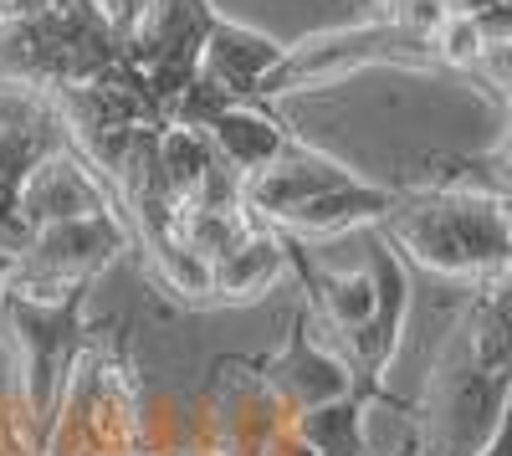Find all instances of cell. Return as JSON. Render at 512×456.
<instances>
[{
    "label": "cell",
    "mask_w": 512,
    "mask_h": 456,
    "mask_svg": "<svg viewBox=\"0 0 512 456\" xmlns=\"http://www.w3.org/2000/svg\"><path fill=\"white\" fill-rule=\"evenodd\" d=\"M379 236L425 272L477 282L512 262V200L482 185L400 190L395 211L379 221Z\"/></svg>",
    "instance_id": "cell-1"
},
{
    "label": "cell",
    "mask_w": 512,
    "mask_h": 456,
    "mask_svg": "<svg viewBox=\"0 0 512 456\" xmlns=\"http://www.w3.org/2000/svg\"><path fill=\"white\" fill-rule=\"evenodd\" d=\"M123 62V21L103 0H67L0 21V88L62 93Z\"/></svg>",
    "instance_id": "cell-2"
},
{
    "label": "cell",
    "mask_w": 512,
    "mask_h": 456,
    "mask_svg": "<svg viewBox=\"0 0 512 456\" xmlns=\"http://www.w3.org/2000/svg\"><path fill=\"white\" fill-rule=\"evenodd\" d=\"M441 67L431 41L420 31H410L405 21L395 16H379V21H364V26H344V31H323V36H308L303 47H287L282 67L267 77L262 88V103L272 98H287V93H313V88H328V82H344L364 67Z\"/></svg>",
    "instance_id": "cell-3"
},
{
    "label": "cell",
    "mask_w": 512,
    "mask_h": 456,
    "mask_svg": "<svg viewBox=\"0 0 512 456\" xmlns=\"http://www.w3.org/2000/svg\"><path fill=\"white\" fill-rule=\"evenodd\" d=\"M128 241H134V231H128L118 211L31 231L11 267V293L31 303H67L77 293H88L98 272L113 267L118 252H128Z\"/></svg>",
    "instance_id": "cell-4"
},
{
    "label": "cell",
    "mask_w": 512,
    "mask_h": 456,
    "mask_svg": "<svg viewBox=\"0 0 512 456\" xmlns=\"http://www.w3.org/2000/svg\"><path fill=\"white\" fill-rule=\"evenodd\" d=\"M210 21H216V6H210V0H139V6L128 11V21H123V62L149 82V93L164 113L190 88Z\"/></svg>",
    "instance_id": "cell-5"
},
{
    "label": "cell",
    "mask_w": 512,
    "mask_h": 456,
    "mask_svg": "<svg viewBox=\"0 0 512 456\" xmlns=\"http://www.w3.org/2000/svg\"><path fill=\"white\" fill-rule=\"evenodd\" d=\"M256 375H262L267 395L282 405V416H303L313 405H328V400H344V395H364L349 359L338 354L323 334H313V318L308 308L292 318V334L282 339V349L272 359L256 364Z\"/></svg>",
    "instance_id": "cell-6"
},
{
    "label": "cell",
    "mask_w": 512,
    "mask_h": 456,
    "mask_svg": "<svg viewBox=\"0 0 512 456\" xmlns=\"http://www.w3.org/2000/svg\"><path fill=\"white\" fill-rule=\"evenodd\" d=\"M98 211H118L108 185L98 180V170L67 144L47 149L16 185V221L21 231H47L62 221H82V216H98Z\"/></svg>",
    "instance_id": "cell-7"
},
{
    "label": "cell",
    "mask_w": 512,
    "mask_h": 456,
    "mask_svg": "<svg viewBox=\"0 0 512 456\" xmlns=\"http://www.w3.org/2000/svg\"><path fill=\"white\" fill-rule=\"evenodd\" d=\"M354 180H359V170H349L344 159H333V154L297 139L277 164L241 180V211L256 226H277L287 211H297V205H308V200H318L338 185H354Z\"/></svg>",
    "instance_id": "cell-8"
},
{
    "label": "cell",
    "mask_w": 512,
    "mask_h": 456,
    "mask_svg": "<svg viewBox=\"0 0 512 456\" xmlns=\"http://www.w3.org/2000/svg\"><path fill=\"white\" fill-rule=\"evenodd\" d=\"M369 277H374V318L359 328V334L338 349L349 359L354 380H379L390 369L400 334H405V313H410V277H405V257L395 252L384 236H374L369 246Z\"/></svg>",
    "instance_id": "cell-9"
},
{
    "label": "cell",
    "mask_w": 512,
    "mask_h": 456,
    "mask_svg": "<svg viewBox=\"0 0 512 456\" xmlns=\"http://www.w3.org/2000/svg\"><path fill=\"white\" fill-rule=\"evenodd\" d=\"M282 57H287V47L277 36L251 31V26L216 11V21H210V31H205L195 77H205L210 88H221L231 103H262V88L282 67Z\"/></svg>",
    "instance_id": "cell-10"
},
{
    "label": "cell",
    "mask_w": 512,
    "mask_h": 456,
    "mask_svg": "<svg viewBox=\"0 0 512 456\" xmlns=\"http://www.w3.org/2000/svg\"><path fill=\"white\" fill-rule=\"evenodd\" d=\"M205 144H210V154H216L236 180H246L256 170H267V164H277L297 144V134L287 129V123L267 103H231L205 129Z\"/></svg>",
    "instance_id": "cell-11"
},
{
    "label": "cell",
    "mask_w": 512,
    "mask_h": 456,
    "mask_svg": "<svg viewBox=\"0 0 512 456\" xmlns=\"http://www.w3.org/2000/svg\"><path fill=\"white\" fill-rule=\"evenodd\" d=\"M461 339L482 375L512 385V262L477 277V298L461 318Z\"/></svg>",
    "instance_id": "cell-12"
},
{
    "label": "cell",
    "mask_w": 512,
    "mask_h": 456,
    "mask_svg": "<svg viewBox=\"0 0 512 456\" xmlns=\"http://www.w3.org/2000/svg\"><path fill=\"white\" fill-rule=\"evenodd\" d=\"M395 200L400 190L390 185H369L364 175L354 185H338L308 205H297V211H287L272 231L292 236V241H303V236H338V231H354V226H379L384 216L395 211Z\"/></svg>",
    "instance_id": "cell-13"
},
{
    "label": "cell",
    "mask_w": 512,
    "mask_h": 456,
    "mask_svg": "<svg viewBox=\"0 0 512 456\" xmlns=\"http://www.w3.org/2000/svg\"><path fill=\"white\" fill-rule=\"evenodd\" d=\"M292 272L287 262V236L272 226H256L236 252H226L210 267V303H256Z\"/></svg>",
    "instance_id": "cell-14"
},
{
    "label": "cell",
    "mask_w": 512,
    "mask_h": 456,
    "mask_svg": "<svg viewBox=\"0 0 512 456\" xmlns=\"http://www.w3.org/2000/svg\"><path fill=\"white\" fill-rule=\"evenodd\" d=\"M287 431L303 441L313 456H369V431H364V395H344L313 405L303 416H292Z\"/></svg>",
    "instance_id": "cell-15"
},
{
    "label": "cell",
    "mask_w": 512,
    "mask_h": 456,
    "mask_svg": "<svg viewBox=\"0 0 512 456\" xmlns=\"http://www.w3.org/2000/svg\"><path fill=\"white\" fill-rule=\"evenodd\" d=\"M251 231H256V221L241 211V205H180L175 211V236L210 267H216L226 252H236Z\"/></svg>",
    "instance_id": "cell-16"
},
{
    "label": "cell",
    "mask_w": 512,
    "mask_h": 456,
    "mask_svg": "<svg viewBox=\"0 0 512 456\" xmlns=\"http://www.w3.org/2000/svg\"><path fill=\"white\" fill-rule=\"evenodd\" d=\"M487 47V36H482V21L477 16H466V11H446L441 26L431 31V52L441 67H456V72H472L477 57Z\"/></svg>",
    "instance_id": "cell-17"
},
{
    "label": "cell",
    "mask_w": 512,
    "mask_h": 456,
    "mask_svg": "<svg viewBox=\"0 0 512 456\" xmlns=\"http://www.w3.org/2000/svg\"><path fill=\"white\" fill-rule=\"evenodd\" d=\"M472 72H482V82H487V88H492V93H502V98L512 103V36H497V41H487Z\"/></svg>",
    "instance_id": "cell-18"
},
{
    "label": "cell",
    "mask_w": 512,
    "mask_h": 456,
    "mask_svg": "<svg viewBox=\"0 0 512 456\" xmlns=\"http://www.w3.org/2000/svg\"><path fill=\"white\" fill-rule=\"evenodd\" d=\"M472 456H512V395L502 400V416H497L492 436H487V441H482Z\"/></svg>",
    "instance_id": "cell-19"
},
{
    "label": "cell",
    "mask_w": 512,
    "mask_h": 456,
    "mask_svg": "<svg viewBox=\"0 0 512 456\" xmlns=\"http://www.w3.org/2000/svg\"><path fill=\"white\" fill-rule=\"evenodd\" d=\"M11 267H16V252H0V308H6V287H11Z\"/></svg>",
    "instance_id": "cell-20"
},
{
    "label": "cell",
    "mask_w": 512,
    "mask_h": 456,
    "mask_svg": "<svg viewBox=\"0 0 512 456\" xmlns=\"http://www.w3.org/2000/svg\"><path fill=\"white\" fill-rule=\"evenodd\" d=\"M395 456H425V451H420V436H410V441H405V446H400Z\"/></svg>",
    "instance_id": "cell-21"
},
{
    "label": "cell",
    "mask_w": 512,
    "mask_h": 456,
    "mask_svg": "<svg viewBox=\"0 0 512 456\" xmlns=\"http://www.w3.org/2000/svg\"><path fill=\"white\" fill-rule=\"evenodd\" d=\"M507 6H512V0H507Z\"/></svg>",
    "instance_id": "cell-22"
}]
</instances>
